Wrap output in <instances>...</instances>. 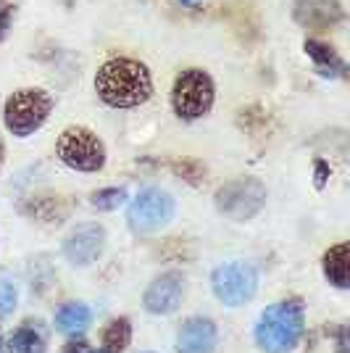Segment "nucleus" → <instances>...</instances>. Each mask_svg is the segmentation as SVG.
I'll list each match as a JSON object with an SVG mask.
<instances>
[{
	"mask_svg": "<svg viewBox=\"0 0 350 353\" xmlns=\"http://www.w3.org/2000/svg\"><path fill=\"white\" fill-rule=\"evenodd\" d=\"M43 351V340L37 338L32 330H21L11 340V353H40Z\"/></svg>",
	"mask_w": 350,
	"mask_h": 353,
	"instance_id": "6ab92c4d",
	"label": "nucleus"
},
{
	"mask_svg": "<svg viewBox=\"0 0 350 353\" xmlns=\"http://www.w3.org/2000/svg\"><path fill=\"white\" fill-rule=\"evenodd\" d=\"M124 201H127V190L124 188H105V190L92 192V198H90V203L95 208H101V211H114Z\"/></svg>",
	"mask_w": 350,
	"mask_h": 353,
	"instance_id": "f3484780",
	"label": "nucleus"
},
{
	"mask_svg": "<svg viewBox=\"0 0 350 353\" xmlns=\"http://www.w3.org/2000/svg\"><path fill=\"white\" fill-rule=\"evenodd\" d=\"M0 163H3V143H0Z\"/></svg>",
	"mask_w": 350,
	"mask_h": 353,
	"instance_id": "5701e85b",
	"label": "nucleus"
},
{
	"mask_svg": "<svg viewBox=\"0 0 350 353\" xmlns=\"http://www.w3.org/2000/svg\"><path fill=\"white\" fill-rule=\"evenodd\" d=\"M292 16L311 32H327L342 21V6L337 0H298Z\"/></svg>",
	"mask_w": 350,
	"mask_h": 353,
	"instance_id": "9d476101",
	"label": "nucleus"
},
{
	"mask_svg": "<svg viewBox=\"0 0 350 353\" xmlns=\"http://www.w3.org/2000/svg\"><path fill=\"white\" fill-rule=\"evenodd\" d=\"M303 335V311L298 303H277L266 309L256 327V343L266 353H287Z\"/></svg>",
	"mask_w": 350,
	"mask_h": 353,
	"instance_id": "f03ea898",
	"label": "nucleus"
},
{
	"mask_svg": "<svg viewBox=\"0 0 350 353\" xmlns=\"http://www.w3.org/2000/svg\"><path fill=\"white\" fill-rule=\"evenodd\" d=\"M8 24H11V8H3L0 11V40L8 34Z\"/></svg>",
	"mask_w": 350,
	"mask_h": 353,
	"instance_id": "aec40b11",
	"label": "nucleus"
},
{
	"mask_svg": "<svg viewBox=\"0 0 350 353\" xmlns=\"http://www.w3.org/2000/svg\"><path fill=\"white\" fill-rule=\"evenodd\" d=\"M16 301H19V290L14 280L8 274H0V316L11 314L16 309Z\"/></svg>",
	"mask_w": 350,
	"mask_h": 353,
	"instance_id": "a211bd4d",
	"label": "nucleus"
},
{
	"mask_svg": "<svg viewBox=\"0 0 350 353\" xmlns=\"http://www.w3.org/2000/svg\"><path fill=\"white\" fill-rule=\"evenodd\" d=\"M324 272H327V277L335 282L337 288H348L350 285V245L348 243H340V245L327 250V256H324Z\"/></svg>",
	"mask_w": 350,
	"mask_h": 353,
	"instance_id": "ddd939ff",
	"label": "nucleus"
},
{
	"mask_svg": "<svg viewBox=\"0 0 350 353\" xmlns=\"http://www.w3.org/2000/svg\"><path fill=\"white\" fill-rule=\"evenodd\" d=\"M90 353H92V351H90Z\"/></svg>",
	"mask_w": 350,
	"mask_h": 353,
	"instance_id": "a878e982",
	"label": "nucleus"
},
{
	"mask_svg": "<svg viewBox=\"0 0 350 353\" xmlns=\"http://www.w3.org/2000/svg\"><path fill=\"white\" fill-rule=\"evenodd\" d=\"M50 108H53V98L45 90H19L6 101V127L16 137H27L43 127L45 119L50 117Z\"/></svg>",
	"mask_w": 350,
	"mask_h": 353,
	"instance_id": "7ed1b4c3",
	"label": "nucleus"
},
{
	"mask_svg": "<svg viewBox=\"0 0 350 353\" xmlns=\"http://www.w3.org/2000/svg\"><path fill=\"white\" fill-rule=\"evenodd\" d=\"M59 156L76 172H98L105 163V148L88 127H69L59 137Z\"/></svg>",
	"mask_w": 350,
	"mask_h": 353,
	"instance_id": "423d86ee",
	"label": "nucleus"
},
{
	"mask_svg": "<svg viewBox=\"0 0 350 353\" xmlns=\"http://www.w3.org/2000/svg\"><path fill=\"white\" fill-rule=\"evenodd\" d=\"M266 203V188L253 176H240L216 190V208L234 221L253 219Z\"/></svg>",
	"mask_w": 350,
	"mask_h": 353,
	"instance_id": "39448f33",
	"label": "nucleus"
},
{
	"mask_svg": "<svg viewBox=\"0 0 350 353\" xmlns=\"http://www.w3.org/2000/svg\"><path fill=\"white\" fill-rule=\"evenodd\" d=\"M306 53L324 69V74H332V69L342 72V61L337 59V53L329 45H321L316 40H306Z\"/></svg>",
	"mask_w": 350,
	"mask_h": 353,
	"instance_id": "dca6fc26",
	"label": "nucleus"
},
{
	"mask_svg": "<svg viewBox=\"0 0 350 353\" xmlns=\"http://www.w3.org/2000/svg\"><path fill=\"white\" fill-rule=\"evenodd\" d=\"M63 3H66V6H72V3H74V0H63Z\"/></svg>",
	"mask_w": 350,
	"mask_h": 353,
	"instance_id": "b1692460",
	"label": "nucleus"
},
{
	"mask_svg": "<svg viewBox=\"0 0 350 353\" xmlns=\"http://www.w3.org/2000/svg\"><path fill=\"white\" fill-rule=\"evenodd\" d=\"M127 219L137 232H158L174 219V198L158 188H147L132 201Z\"/></svg>",
	"mask_w": 350,
	"mask_h": 353,
	"instance_id": "6e6552de",
	"label": "nucleus"
},
{
	"mask_svg": "<svg viewBox=\"0 0 350 353\" xmlns=\"http://www.w3.org/2000/svg\"><path fill=\"white\" fill-rule=\"evenodd\" d=\"M316 188H324V182H327V163H316Z\"/></svg>",
	"mask_w": 350,
	"mask_h": 353,
	"instance_id": "412c9836",
	"label": "nucleus"
},
{
	"mask_svg": "<svg viewBox=\"0 0 350 353\" xmlns=\"http://www.w3.org/2000/svg\"><path fill=\"white\" fill-rule=\"evenodd\" d=\"M132 340V327L127 319H116L105 327L103 332V351L105 353H121Z\"/></svg>",
	"mask_w": 350,
	"mask_h": 353,
	"instance_id": "2eb2a0df",
	"label": "nucleus"
},
{
	"mask_svg": "<svg viewBox=\"0 0 350 353\" xmlns=\"http://www.w3.org/2000/svg\"><path fill=\"white\" fill-rule=\"evenodd\" d=\"M211 288L214 295L227 306H243L256 295L258 288V274L256 269L245 261H232V264L219 266L211 274Z\"/></svg>",
	"mask_w": 350,
	"mask_h": 353,
	"instance_id": "0eeeda50",
	"label": "nucleus"
},
{
	"mask_svg": "<svg viewBox=\"0 0 350 353\" xmlns=\"http://www.w3.org/2000/svg\"><path fill=\"white\" fill-rule=\"evenodd\" d=\"M182 298H185V277L179 272H166L147 288L145 309L150 314H172L179 309Z\"/></svg>",
	"mask_w": 350,
	"mask_h": 353,
	"instance_id": "9b49d317",
	"label": "nucleus"
},
{
	"mask_svg": "<svg viewBox=\"0 0 350 353\" xmlns=\"http://www.w3.org/2000/svg\"><path fill=\"white\" fill-rule=\"evenodd\" d=\"M66 353H90V348L85 345V343H69Z\"/></svg>",
	"mask_w": 350,
	"mask_h": 353,
	"instance_id": "4be33fe9",
	"label": "nucleus"
},
{
	"mask_svg": "<svg viewBox=\"0 0 350 353\" xmlns=\"http://www.w3.org/2000/svg\"><path fill=\"white\" fill-rule=\"evenodd\" d=\"M182 3H195V0H182Z\"/></svg>",
	"mask_w": 350,
	"mask_h": 353,
	"instance_id": "393cba45",
	"label": "nucleus"
},
{
	"mask_svg": "<svg viewBox=\"0 0 350 353\" xmlns=\"http://www.w3.org/2000/svg\"><path fill=\"white\" fill-rule=\"evenodd\" d=\"M174 111L182 119H200L214 105V79L203 69H187L176 77L172 92Z\"/></svg>",
	"mask_w": 350,
	"mask_h": 353,
	"instance_id": "20e7f679",
	"label": "nucleus"
},
{
	"mask_svg": "<svg viewBox=\"0 0 350 353\" xmlns=\"http://www.w3.org/2000/svg\"><path fill=\"white\" fill-rule=\"evenodd\" d=\"M216 324L203 316H192L176 335V353H214L216 351Z\"/></svg>",
	"mask_w": 350,
	"mask_h": 353,
	"instance_id": "f8f14e48",
	"label": "nucleus"
},
{
	"mask_svg": "<svg viewBox=\"0 0 350 353\" xmlns=\"http://www.w3.org/2000/svg\"><path fill=\"white\" fill-rule=\"evenodd\" d=\"M95 90L103 103H108L111 108H134L150 98L153 79L147 66L140 61L111 59L98 69Z\"/></svg>",
	"mask_w": 350,
	"mask_h": 353,
	"instance_id": "f257e3e1",
	"label": "nucleus"
},
{
	"mask_svg": "<svg viewBox=\"0 0 350 353\" xmlns=\"http://www.w3.org/2000/svg\"><path fill=\"white\" fill-rule=\"evenodd\" d=\"M90 322H92V311L85 303H66L56 314V327H59L61 332H69V335L82 332Z\"/></svg>",
	"mask_w": 350,
	"mask_h": 353,
	"instance_id": "4468645a",
	"label": "nucleus"
},
{
	"mask_svg": "<svg viewBox=\"0 0 350 353\" xmlns=\"http://www.w3.org/2000/svg\"><path fill=\"white\" fill-rule=\"evenodd\" d=\"M103 245H105V230L101 224H82L69 235L63 253L74 266H90L92 261H98Z\"/></svg>",
	"mask_w": 350,
	"mask_h": 353,
	"instance_id": "1a4fd4ad",
	"label": "nucleus"
}]
</instances>
